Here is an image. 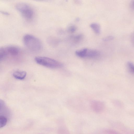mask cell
I'll return each instance as SVG.
<instances>
[{
  "mask_svg": "<svg viewBox=\"0 0 134 134\" xmlns=\"http://www.w3.org/2000/svg\"><path fill=\"white\" fill-rule=\"evenodd\" d=\"M23 43L28 49L32 51L37 52L42 48L41 41L35 36L30 34L25 35L23 38Z\"/></svg>",
  "mask_w": 134,
  "mask_h": 134,
  "instance_id": "cell-1",
  "label": "cell"
},
{
  "mask_svg": "<svg viewBox=\"0 0 134 134\" xmlns=\"http://www.w3.org/2000/svg\"><path fill=\"white\" fill-rule=\"evenodd\" d=\"M3 47L7 56L10 55L16 56L18 55L20 52V48L14 45H9Z\"/></svg>",
  "mask_w": 134,
  "mask_h": 134,
  "instance_id": "cell-4",
  "label": "cell"
},
{
  "mask_svg": "<svg viewBox=\"0 0 134 134\" xmlns=\"http://www.w3.org/2000/svg\"><path fill=\"white\" fill-rule=\"evenodd\" d=\"M100 54V53L98 51L87 48L85 58H95L99 56Z\"/></svg>",
  "mask_w": 134,
  "mask_h": 134,
  "instance_id": "cell-6",
  "label": "cell"
},
{
  "mask_svg": "<svg viewBox=\"0 0 134 134\" xmlns=\"http://www.w3.org/2000/svg\"><path fill=\"white\" fill-rule=\"evenodd\" d=\"M91 106L93 110L98 112L103 110L104 107V104L101 101L94 100L91 102Z\"/></svg>",
  "mask_w": 134,
  "mask_h": 134,
  "instance_id": "cell-5",
  "label": "cell"
},
{
  "mask_svg": "<svg viewBox=\"0 0 134 134\" xmlns=\"http://www.w3.org/2000/svg\"><path fill=\"white\" fill-rule=\"evenodd\" d=\"M16 9L22 16L27 20H30L33 17V9L29 4L24 2H19L16 4Z\"/></svg>",
  "mask_w": 134,
  "mask_h": 134,
  "instance_id": "cell-3",
  "label": "cell"
},
{
  "mask_svg": "<svg viewBox=\"0 0 134 134\" xmlns=\"http://www.w3.org/2000/svg\"><path fill=\"white\" fill-rule=\"evenodd\" d=\"M26 75V72L23 71H16L13 74V76L14 78L19 80L24 79Z\"/></svg>",
  "mask_w": 134,
  "mask_h": 134,
  "instance_id": "cell-7",
  "label": "cell"
},
{
  "mask_svg": "<svg viewBox=\"0 0 134 134\" xmlns=\"http://www.w3.org/2000/svg\"><path fill=\"white\" fill-rule=\"evenodd\" d=\"M7 121V118L3 116H1L0 117V126L2 128L6 124Z\"/></svg>",
  "mask_w": 134,
  "mask_h": 134,
  "instance_id": "cell-11",
  "label": "cell"
},
{
  "mask_svg": "<svg viewBox=\"0 0 134 134\" xmlns=\"http://www.w3.org/2000/svg\"><path fill=\"white\" fill-rule=\"evenodd\" d=\"M127 66L130 72L134 75V64L132 62H129L127 63Z\"/></svg>",
  "mask_w": 134,
  "mask_h": 134,
  "instance_id": "cell-10",
  "label": "cell"
},
{
  "mask_svg": "<svg viewBox=\"0 0 134 134\" xmlns=\"http://www.w3.org/2000/svg\"><path fill=\"white\" fill-rule=\"evenodd\" d=\"M38 64L47 68L56 69L62 67L63 64L54 59L45 57L37 56L35 58Z\"/></svg>",
  "mask_w": 134,
  "mask_h": 134,
  "instance_id": "cell-2",
  "label": "cell"
},
{
  "mask_svg": "<svg viewBox=\"0 0 134 134\" xmlns=\"http://www.w3.org/2000/svg\"><path fill=\"white\" fill-rule=\"evenodd\" d=\"M114 37L112 36H108L103 38V40L104 41H107L113 40Z\"/></svg>",
  "mask_w": 134,
  "mask_h": 134,
  "instance_id": "cell-13",
  "label": "cell"
},
{
  "mask_svg": "<svg viewBox=\"0 0 134 134\" xmlns=\"http://www.w3.org/2000/svg\"><path fill=\"white\" fill-rule=\"evenodd\" d=\"M87 48H84L80 50L77 51L75 53L78 57L81 58H85Z\"/></svg>",
  "mask_w": 134,
  "mask_h": 134,
  "instance_id": "cell-9",
  "label": "cell"
},
{
  "mask_svg": "<svg viewBox=\"0 0 134 134\" xmlns=\"http://www.w3.org/2000/svg\"><path fill=\"white\" fill-rule=\"evenodd\" d=\"M132 5H133V7H134V1H133V2L132 3Z\"/></svg>",
  "mask_w": 134,
  "mask_h": 134,
  "instance_id": "cell-15",
  "label": "cell"
},
{
  "mask_svg": "<svg viewBox=\"0 0 134 134\" xmlns=\"http://www.w3.org/2000/svg\"><path fill=\"white\" fill-rule=\"evenodd\" d=\"M1 12L3 14L5 15H8L9 14V13L7 12L4 11H2Z\"/></svg>",
  "mask_w": 134,
  "mask_h": 134,
  "instance_id": "cell-14",
  "label": "cell"
},
{
  "mask_svg": "<svg viewBox=\"0 0 134 134\" xmlns=\"http://www.w3.org/2000/svg\"><path fill=\"white\" fill-rule=\"evenodd\" d=\"M76 30V27L74 25H71L68 27V31L71 32H74Z\"/></svg>",
  "mask_w": 134,
  "mask_h": 134,
  "instance_id": "cell-12",
  "label": "cell"
},
{
  "mask_svg": "<svg viewBox=\"0 0 134 134\" xmlns=\"http://www.w3.org/2000/svg\"><path fill=\"white\" fill-rule=\"evenodd\" d=\"M90 26L95 33L97 34H99L100 33V27L99 24L96 23H91Z\"/></svg>",
  "mask_w": 134,
  "mask_h": 134,
  "instance_id": "cell-8",
  "label": "cell"
}]
</instances>
